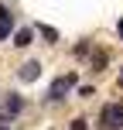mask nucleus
<instances>
[{"mask_svg": "<svg viewBox=\"0 0 123 130\" xmlns=\"http://www.w3.org/2000/svg\"><path fill=\"white\" fill-rule=\"evenodd\" d=\"M75 82H79L75 72H62V75L48 86V96H45V99H48V103H65V99H68V92L75 89Z\"/></svg>", "mask_w": 123, "mask_h": 130, "instance_id": "obj_1", "label": "nucleus"}, {"mask_svg": "<svg viewBox=\"0 0 123 130\" xmlns=\"http://www.w3.org/2000/svg\"><path fill=\"white\" fill-rule=\"evenodd\" d=\"M96 130H123V99H120V103H106V106H103Z\"/></svg>", "mask_w": 123, "mask_h": 130, "instance_id": "obj_2", "label": "nucleus"}, {"mask_svg": "<svg viewBox=\"0 0 123 130\" xmlns=\"http://www.w3.org/2000/svg\"><path fill=\"white\" fill-rule=\"evenodd\" d=\"M24 96L21 92H7L4 96V103H0V123H10V120H17L21 113H24Z\"/></svg>", "mask_w": 123, "mask_h": 130, "instance_id": "obj_3", "label": "nucleus"}, {"mask_svg": "<svg viewBox=\"0 0 123 130\" xmlns=\"http://www.w3.org/2000/svg\"><path fill=\"white\" fill-rule=\"evenodd\" d=\"M38 75H41V62H38V58L24 62V65L17 69V79H21V82H38Z\"/></svg>", "mask_w": 123, "mask_h": 130, "instance_id": "obj_4", "label": "nucleus"}, {"mask_svg": "<svg viewBox=\"0 0 123 130\" xmlns=\"http://www.w3.org/2000/svg\"><path fill=\"white\" fill-rule=\"evenodd\" d=\"M34 27H17V34H14V48H31L34 45Z\"/></svg>", "mask_w": 123, "mask_h": 130, "instance_id": "obj_5", "label": "nucleus"}, {"mask_svg": "<svg viewBox=\"0 0 123 130\" xmlns=\"http://www.w3.org/2000/svg\"><path fill=\"white\" fill-rule=\"evenodd\" d=\"M106 65H110V52H106V48H96V52L89 55V69L92 72H103Z\"/></svg>", "mask_w": 123, "mask_h": 130, "instance_id": "obj_6", "label": "nucleus"}, {"mask_svg": "<svg viewBox=\"0 0 123 130\" xmlns=\"http://www.w3.org/2000/svg\"><path fill=\"white\" fill-rule=\"evenodd\" d=\"M34 31H38L41 38H45V45H58V41H62V34L55 31L51 24H34Z\"/></svg>", "mask_w": 123, "mask_h": 130, "instance_id": "obj_7", "label": "nucleus"}, {"mask_svg": "<svg viewBox=\"0 0 123 130\" xmlns=\"http://www.w3.org/2000/svg\"><path fill=\"white\" fill-rule=\"evenodd\" d=\"M92 52H96V45H92L89 38H82V41H79L75 48H72V55H75L79 62H89V55H92Z\"/></svg>", "mask_w": 123, "mask_h": 130, "instance_id": "obj_8", "label": "nucleus"}, {"mask_svg": "<svg viewBox=\"0 0 123 130\" xmlns=\"http://www.w3.org/2000/svg\"><path fill=\"white\" fill-rule=\"evenodd\" d=\"M10 34H17V21L7 17V21H0V41H7Z\"/></svg>", "mask_w": 123, "mask_h": 130, "instance_id": "obj_9", "label": "nucleus"}, {"mask_svg": "<svg viewBox=\"0 0 123 130\" xmlns=\"http://www.w3.org/2000/svg\"><path fill=\"white\" fill-rule=\"evenodd\" d=\"M92 96H96V86H89V82L79 86V99H92Z\"/></svg>", "mask_w": 123, "mask_h": 130, "instance_id": "obj_10", "label": "nucleus"}, {"mask_svg": "<svg viewBox=\"0 0 123 130\" xmlns=\"http://www.w3.org/2000/svg\"><path fill=\"white\" fill-rule=\"evenodd\" d=\"M68 130H89V120H85V117H75V120H72V127Z\"/></svg>", "mask_w": 123, "mask_h": 130, "instance_id": "obj_11", "label": "nucleus"}, {"mask_svg": "<svg viewBox=\"0 0 123 130\" xmlns=\"http://www.w3.org/2000/svg\"><path fill=\"white\" fill-rule=\"evenodd\" d=\"M7 17H14V14H10V7H7V4H0V21H7Z\"/></svg>", "mask_w": 123, "mask_h": 130, "instance_id": "obj_12", "label": "nucleus"}, {"mask_svg": "<svg viewBox=\"0 0 123 130\" xmlns=\"http://www.w3.org/2000/svg\"><path fill=\"white\" fill-rule=\"evenodd\" d=\"M116 38H120V41H123V17H120V21H116Z\"/></svg>", "mask_w": 123, "mask_h": 130, "instance_id": "obj_13", "label": "nucleus"}, {"mask_svg": "<svg viewBox=\"0 0 123 130\" xmlns=\"http://www.w3.org/2000/svg\"><path fill=\"white\" fill-rule=\"evenodd\" d=\"M116 86L123 89V62H120V75H116Z\"/></svg>", "mask_w": 123, "mask_h": 130, "instance_id": "obj_14", "label": "nucleus"}, {"mask_svg": "<svg viewBox=\"0 0 123 130\" xmlns=\"http://www.w3.org/2000/svg\"><path fill=\"white\" fill-rule=\"evenodd\" d=\"M0 130H10V123H0Z\"/></svg>", "mask_w": 123, "mask_h": 130, "instance_id": "obj_15", "label": "nucleus"}]
</instances>
